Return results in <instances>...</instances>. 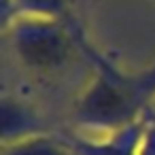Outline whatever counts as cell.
<instances>
[{
    "mask_svg": "<svg viewBox=\"0 0 155 155\" xmlns=\"http://www.w3.org/2000/svg\"><path fill=\"white\" fill-rule=\"evenodd\" d=\"M83 55L94 64V77L72 108V119L79 127L108 136L151 113L155 104V66L140 72H123L87 43Z\"/></svg>",
    "mask_w": 155,
    "mask_h": 155,
    "instance_id": "obj_1",
    "label": "cell"
},
{
    "mask_svg": "<svg viewBox=\"0 0 155 155\" xmlns=\"http://www.w3.org/2000/svg\"><path fill=\"white\" fill-rule=\"evenodd\" d=\"M2 34L15 60L34 74L64 70L77 51L83 53L85 38L74 19L47 15H15L2 24Z\"/></svg>",
    "mask_w": 155,
    "mask_h": 155,
    "instance_id": "obj_2",
    "label": "cell"
},
{
    "mask_svg": "<svg viewBox=\"0 0 155 155\" xmlns=\"http://www.w3.org/2000/svg\"><path fill=\"white\" fill-rule=\"evenodd\" d=\"M43 123L36 113L21 100L2 96V142L43 134Z\"/></svg>",
    "mask_w": 155,
    "mask_h": 155,
    "instance_id": "obj_3",
    "label": "cell"
},
{
    "mask_svg": "<svg viewBox=\"0 0 155 155\" xmlns=\"http://www.w3.org/2000/svg\"><path fill=\"white\" fill-rule=\"evenodd\" d=\"M2 155H77L68 138L53 134H34L19 140L2 142Z\"/></svg>",
    "mask_w": 155,
    "mask_h": 155,
    "instance_id": "obj_4",
    "label": "cell"
},
{
    "mask_svg": "<svg viewBox=\"0 0 155 155\" xmlns=\"http://www.w3.org/2000/svg\"><path fill=\"white\" fill-rule=\"evenodd\" d=\"M15 15H47L72 19L68 0H2V24Z\"/></svg>",
    "mask_w": 155,
    "mask_h": 155,
    "instance_id": "obj_5",
    "label": "cell"
},
{
    "mask_svg": "<svg viewBox=\"0 0 155 155\" xmlns=\"http://www.w3.org/2000/svg\"><path fill=\"white\" fill-rule=\"evenodd\" d=\"M151 113H153V117H155V104H153V108H151Z\"/></svg>",
    "mask_w": 155,
    "mask_h": 155,
    "instance_id": "obj_6",
    "label": "cell"
}]
</instances>
